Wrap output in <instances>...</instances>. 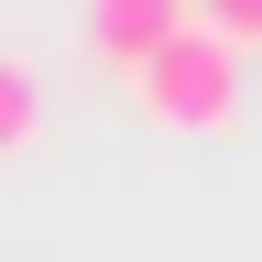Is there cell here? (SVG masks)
Here are the masks:
<instances>
[{
	"label": "cell",
	"mask_w": 262,
	"mask_h": 262,
	"mask_svg": "<svg viewBox=\"0 0 262 262\" xmlns=\"http://www.w3.org/2000/svg\"><path fill=\"white\" fill-rule=\"evenodd\" d=\"M219 44H262V0H196Z\"/></svg>",
	"instance_id": "4"
},
{
	"label": "cell",
	"mask_w": 262,
	"mask_h": 262,
	"mask_svg": "<svg viewBox=\"0 0 262 262\" xmlns=\"http://www.w3.org/2000/svg\"><path fill=\"white\" fill-rule=\"evenodd\" d=\"M33 131H44V88H33L22 55H0V153H22Z\"/></svg>",
	"instance_id": "3"
},
{
	"label": "cell",
	"mask_w": 262,
	"mask_h": 262,
	"mask_svg": "<svg viewBox=\"0 0 262 262\" xmlns=\"http://www.w3.org/2000/svg\"><path fill=\"white\" fill-rule=\"evenodd\" d=\"M175 22H186V0H88V44L110 66H142Z\"/></svg>",
	"instance_id": "2"
},
{
	"label": "cell",
	"mask_w": 262,
	"mask_h": 262,
	"mask_svg": "<svg viewBox=\"0 0 262 262\" xmlns=\"http://www.w3.org/2000/svg\"><path fill=\"white\" fill-rule=\"evenodd\" d=\"M131 88H142V120H164V131H229V110H241V44H219L208 22H175L131 66Z\"/></svg>",
	"instance_id": "1"
}]
</instances>
